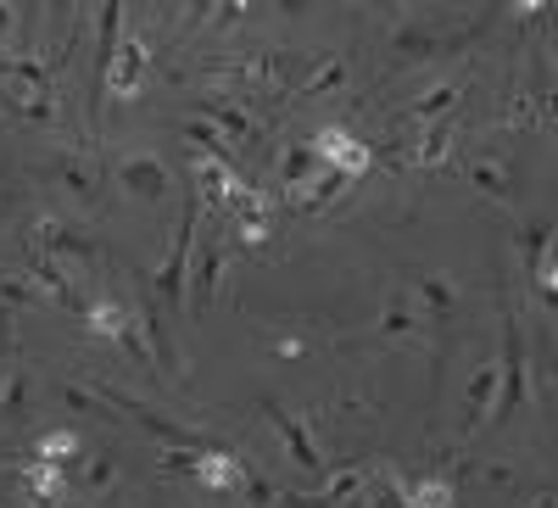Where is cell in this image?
<instances>
[{
    "mask_svg": "<svg viewBox=\"0 0 558 508\" xmlns=\"http://www.w3.org/2000/svg\"><path fill=\"white\" fill-rule=\"evenodd\" d=\"M0 107L28 123H51L57 118V89L34 57H0Z\"/></svg>",
    "mask_w": 558,
    "mask_h": 508,
    "instance_id": "6da1fadb",
    "label": "cell"
},
{
    "mask_svg": "<svg viewBox=\"0 0 558 508\" xmlns=\"http://www.w3.org/2000/svg\"><path fill=\"white\" fill-rule=\"evenodd\" d=\"M302 68V57H279V51H252V57H229L218 73L223 84H241L246 96H274L286 101L291 96V73Z\"/></svg>",
    "mask_w": 558,
    "mask_h": 508,
    "instance_id": "7a4b0ae2",
    "label": "cell"
},
{
    "mask_svg": "<svg viewBox=\"0 0 558 508\" xmlns=\"http://www.w3.org/2000/svg\"><path fill=\"white\" fill-rule=\"evenodd\" d=\"M196 223H202V202L191 196L179 213V229H173V246L162 257V268L151 274V297L162 307H179L184 302V286H191V241H196Z\"/></svg>",
    "mask_w": 558,
    "mask_h": 508,
    "instance_id": "3957f363",
    "label": "cell"
},
{
    "mask_svg": "<svg viewBox=\"0 0 558 508\" xmlns=\"http://www.w3.org/2000/svg\"><path fill=\"white\" fill-rule=\"evenodd\" d=\"M531 397V380H525V341H520V325L502 318V358H497V397H492V413L486 420L502 425L508 413Z\"/></svg>",
    "mask_w": 558,
    "mask_h": 508,
    "instance_id": "277c9868",
    "label": "cell"
},
{
    "mask_svg": "<svg viewBox=\"0 0 558 508\" xmlns=\"http://www.w3.org/2000/svg\"><path fill=\"white\" fill-rule=\"evenodd\" d=\"M307 152L318 157V168H336V173H347V179H363L368 168H375V152H368L347 123H324L313 141H307Z\"/></svg>",
    "mask_w": 558,
    "mask_h": 508,
    "instance_id": "5b68a950",
    "label": "cell"
},
{
    "mask_svg": "<svg viewBox=\"0 0 558 508\" xmlns=\"http://www.w3.org/2000/svg\"><path fill=\"white\" fill-rule=\"evenodd\" d=\"M246 191H252V184L235 173V162H223V157H196V162H191V196H196V202H213V207L229 213Z\"/></svg>",
    "mask_w": 558,
    "mask_h": 508,
    "instance_id": "8992f818",
    "label": "cell"
},
{
    "mask_svg": "<svg viewBox=\"0 0 558 508\" xmlns=\"http://www.w3.org/2000/svg\"><path fill=\"white\" fill-rule=\"evenodd\" d=\"M146 62H151V45L140 39V34H123L118 39V57H112V68H107V96H118V101H129L140 84H146Z\"/></svg>",
    "mask_w": 558,
    "mask_h": 508,
    "instance_id": "52a82bcc",
    "label": "cell"
},
{
    "mask_svg": "<svg viewBox=\"0 0 558 508\" xmlns=\"http://www.w3.org/2000/svg\"><path fill=\"white\" fill-rule=\"evenodd\" d=\"M196 118H202V123H213V129L223 134V141L235 146V152H252V146H263V129H257V123H252V118H246L235 101H223V96H207V101L196 107Z\"/></svg>",
    "mask_w": 558,
    "mask_h": 508,
    "instance_id": "ba28073f",
    "label": "cell"
},
{
    "mask_svg": "<svg viewBox=\"0 0 558 508\" xmlns=\"http://www.w3.org/2000/svg\"><path fill=\"white\" fill-rule=\"evenodd\" d=\"M96 397L101 402H112L118 413H129V420L140 425V431H151V436H162L168 447H202V436L196 431H179L173 420H162V413H151V408H140V402H129L123 391H112V386H96Z\"/></svg>",
    "mask_w": 558,
    "mask_h": 508,
    "instance_id": "9c48e42d",
    "label": "cell"
},
{
    "mask_svg": "<svg viewBox=\"0 0 558 508\" xmlns=\"http://www.w3.org/2000/svg\"><path fill=\"white\" fill-rule=\"evenodd\" d=\"M246 475H252V464H246V458H235V452H223V447H207V452L196 458V481H202L207 492H218V497L246 492Z\"/></svg>",
    "mask_w": 558,
    "mask_h": 508,
    "instance_id": "30bf717a",
    "label": "cell"
},
{
    "mask_svg": "<svg viewBox=\"0 0 558 508\" xmlns=\"http://www.w3.org/2000/svg\"><path fill=\"white\" fill-rule=\"evenodd\" d=\"M23 497L34 508H62L68 503V470L62 464H45V458L23 464Z\"/></svg>",
    "mask_w": 558,
    "mask_h": 508,
    "instance_id": "8fae6325",
    "label": "cell"
},
{
    "mask_svg": "<svg viewBox=\"0 0 558 508\" xmlns=\"http://www.w3.org/2000/svg\"><path fill=\"white\" fill-rule=\"evenodd\" d=\"M263 413L274 420V431L286 436V447H291V458H296L302 470H313V475H324V470H330V464L318 458V447H313V436H307V425H302V420H291V413L279 408V402H263Z\"/></svg>",
    "mask_w": 558,
    "mask_h": 508,
    "instance_id": "7c38bea8",
    "label": "cell"
},
{
    "mask_svg": "<svg viewBox=\"0 0 558 508\" xmlns=\"http://www.w3.org/2000/svg\"><path fill=\"white\" fill-rule=\"evenodd\" d=\"M223 257H229V246H223V235H213V241H202V257H196V291H191V307L196 313H207L213 302H218V280H223Z\"/></svg>",
    "mask_w": 558,
    "mask_h": 508,
    "instance_id": "4fadbf2b",
    "label": "cell"
},
{
    "mask_svg": "<svg viewBox=\"0 0 558 508\" xmlns=\"http://www.w3.org/2000/svg\"><path fill=\"white\" fill-rule=\"evenodd\" d=\"M28 246H39V252H73V257H96V241H89L84 229L62 223V218H39V223H34V235H28Z\"/></svg>",
    "mask_w": 558,
    "mask_h": 508,
    "instance_id": "5bb4252c",
    "label": "cell"
},
{
    "mask_svg": "<svg viewBox=\"0 0 558 508\" xmlns=\"http://www.w3.org/2000/svg\"><path fill=\"white\" fill-rule=\"evenodd\" d=\"M168 184H173V173H168L157 157H129V162H123V191L140 196V202L168 196Z\"/></svg>",
    "mask_w": 558,
    "mask_h": 508,
    "instance_id": "9a60e30c",
    "label": "cell"
},
{
    "mask_svg": "<svg viewBox=\"0 0 558 508\" xmlns=\"http://www.w3.org/2000/svg\"><path fill=\"white\" fill-rule=\"evenodd\" d=\"M129 325H134V307L118 302V297H101V302H89V307H84V330H89V336H101V341H118Z\"/></svg>",
    "mask_w": 558,
    "mask_h": 508,
    "instance_id": "2e32d148",
    "label": "cell"
},
{
    "mask_svg": "<svg viewBox=\"0 0 558 508\" xmlns=\"http://www.w3.org/2000/svg\"><path fill=\"white\" fill-rule=\"evenodd\" d=\"M229 213H235V241L241 246H268V196L246 191Z\"/></svg>",
    "mask_w": 558,
    "mask_h": 508,
    "instance_id": "e0dca14e",
    "label": "cell"
},
{
    "mask_svg": "<svg viewBox=\"0 0 558 508\" xmlns=\"http://www.w3.org/2000/svg\"><path fill=\"white\" fill-rule=\"evenodd\" d=\"M347 184H352L347 173L324 168L318 179H307V184H302V191H291V207H302V213H318V207H330V202H336V196L347 191Z\"/></svg>",
    "mask_w": 558,
    "mask_h": 508,
    "instance_id": "ac0fdd59",
    "label": "cell"
},
{
    "mask_svg": "<svg viewBox=\"0 0 558 508\" xmlns=\"http://www.w3.org/2000/svg\"><path fill=\"white\" fill-rule=\"evenodd\" d=\"M492 397H497V363H481L475 375H470V391H463V408H470V420L463 425H486V413H492Z\"/></svg>",
    "mask_w": 558,
    "mask_h": 508,
    "instance_id": "d6986e66",
    "label": "cell"
},
{
    "mask_svg": "<svg viewBox=\"0 0 558 508\" xmlns=\"http://www.w3.org/2000/svg\"><path fill=\"white\" fill-rule=\"evenodd\" d=\"M357 486H363V470H357V464H347V470H336V475H330V486H324L318 497H286V508H336V503H347Z\"/></svg>",
    "mask_w": 558,
    "mask_h": 508,
    "instance_id": "ffe728a7",
    "label": "cell"
},
{
    "mask_svg": "<svg viewBox=\"0 0 558 508\" xmlns=\"http://www.w3.org/2000/svg\"><path fill=\"white\" fill-rule=\"evenodd\" d=\"M134 318H140V336H146V352H151V363H157V375H168V368H173V347H168V330H162L157 302H146Z\"/></svg>",
    "mask_w": 558,
    "mask_h": 508,
    "instance_id": "44dd1931",
    "label": "cell"
},
{
    "mask_svg": "<svg viewBox=\"0 0 558 508\" xmlns=\"http://www.w3.org/2000/svg\"><path fill=\"white\" fill-rule=\"evenodd\" d=\"M452 503H458V492L447 475H425V481L402 486V508H452Z\"/></svg>",
    "mask_w": 558,
    "mask_h": 508,
    "instance_id": "7402d4cb",
    "label": "cell"
},
{
    "mask_svg": "<svg viewBox=\"0 0 558 508\" xmlns=\"http://www.w3.org/2000/svg\"><path fill=\"white\" fill-rule=\"evenodd\" d=\"M452 107H458V84H436L430 96H418V101L408 107V123H425V129H430V123H447Z\"/></svg>",
    "mask_w": 558,
    "mask_h": 508,
    "instance_id": "603a6c76",
    "label": "cell"
},
{
    "mask_svg": "<svg viewBox=\"0 0 558 508\" xmlns=\"http://www.w3.org/2000/svg\"><path fill=\"white\" fill-rule=\"evenodd\" d=\"M452 157V129L447 123H430L425 134H418V146L408 152V162H418V168H441Z\"/></svg>",
    "mask_w": 558,
    "mask_h": 508,
    "instance_id": "cb8c5ba5",
    "label": "cell"
},
{
    "mask_svg": "<svg viewBox=\"0 0 558 508\" xmlns=\"http://www.w3.org/2000/svg\"><path fill=\"white\" fill-rule=\"evenodd\" d=\"M78 452H84V436H78V431H68V425H62V431H45V436H39V447H34V458H45V464H62V470L73 464Z\"/></svg>",
    "mask_w": 558,
    "mask_h": 508,
    "instance_id": "d4e9b609",
    "label": "cell"
},
{
    "mask_svg": "<svg viewBox=\"0 0 558 508\" xmlns=\"http://www.w3.org/2000/svg\"><path fill=\"white\" fill-rule=\"evenodd\" d=\"M28 268L39 274V286L45 291H51V302H68L73 307V280H68V274L51 263V252H39V246H28Z\"/></svg>",
    "mask_w": 558,
    "mask_h": 508,
    "instance_id": "484cf974",
    "label": "cell"
},
{
    "mask_svg": "<svg viewBox=\"0 0 558 508\" xmlns=\"http://www.w3.org/2000/svg\"><path fill=\"white\" fill-rule=\"evenodd\" d=\"M470 184H475V191H486L492 202H508V196H514V184H508V168L492 162V157H475V162H470Z\"/></svg>",
    "mask_w": 558,
    "mask_h": 508,
    "instance_id": "4316f807",
    "label": "cell"
},
{
    "mask_svg": "<svg viewBox=\"0 0 558 508\" xmlns=\"http://www.w3.org/2000/svg\"><path fill=\"white\" fill-rule=\"evenodd\" d=\"M57 179L68 184L78 202H96V196H101V173H96V168H84L78 157H62V162H57Z\"/></svg>",
    "mask_w": 558,
    "mask_h": 508,
    "instance_id": "83f0119b",
    "label": "cell"
},
{
    "mask_svg": "<svg viewBox=\"0 0 558 508\" xmlns=\"http://www.w3.org/2000/svg\"><path fill=\"white\" fill-rule=\"evenodd\" d=\"M380 330H386V336H418V330H425V313H418L408 297H391V302H386V318H380Z\"/></svg>",
    "mask_w": 558,
    "mask_h": 508,
    "instance_id": "f1b7e54d",
    "label": "cell"
},
{
    "mask_svg": "<svg viewBox=\"0 0 558 508\" xmlns=\"http://www.w3.org/2000/svg\"><path fill=\"white\" fill-rule=\"evenodd\" d=\"M313 173H318V157L307 146H286V157H279V179H286V191H302Z\"/></svg>",
    "mask_w": 558,
    "mask_h": 508,
    "instance_id": "f546056e",
    "label": "cell"
},
{
    "mask_svg": "<svg viewBox=\"0 0 558 508\" xmlns=\"http://www.w3.org/2000/svg\"><path fill=\"white\" fill-rule=\"evenodd\" d=\"M184 134H191V141L202 146V157H223V162H235V146H229V141H223V134H218L213 123L191 118V123H184Z\"/></svg>",
    "mask_w": 558,
    "mask_h": 508,
    "instance_id": "4dcf8cb0",
    "label": "cell"
},
{
    "mask_svg": "<svg viewBox=\"0 0 558 508\" xmlns=\"http://www.w3.org/2000/svg\"><path fill=\"white\" fill-rule=\"evenodd\" d=\"M336 84H347V62L324 57V68H318V73H307V78L296 84V96H324V89H336Z\"/></svg>",
    "mask_w": 558,
    "mask_h": 508,
    "instance_id": "1f68e13d",
    "label": "cell"
},
{
    "mask_svg": "<svg viewBox=\"0 0 558 508\" xmlns=\"http://www.w3.org/2000/svg\"><path fill=\"white\" fill-rule=\"evenodd\" d=\"M397 51H402L408 68H413V62L436 57V34H425V28H397Z\"/></svg>",
    "mask_w": 558,
    "mask_h": 508,
    "instance_id": "d6a6232c",
    "label": "cell"
},
{
    "mask_svg": "<svg viewBox=\"0 0 558 508\" xmlns=\"http://www.w3.org/2000/svg\"><path fill=\"white\" fill-rule=\"evenodd\" d=\"M418 297H425V307L430 313H452V280H441V274H425V280H418Z\"/></svg>",
    "mask_w": 558,
    "mask_h": 508,
    "instance_id": "836d02e7",
    "label": "cell"
},
{
    "mask_svg": "<svg viewBox=\"0 0 558 508\" xmlns=\"http://www.w3.org/2000/svg\"><path fill=\"white\" fill-rule=\"evenodd\" d=\"M502 123H514V129H536V123H547V107H542V101H531V96H514V101H508V112H502Z\"/></svg>",
    "mask_w": 558,
    "mask_h": 508,
    "instance_id": "e575fe53",
    "label": "cell"
},
{
    "mask_svg": "<svg viewBox=\"0 0 558 508\" xmlns=\"http://www.w3.org/2000/svg\"><path fill=\"white\" fill-rule=\"evenodd\" d=\"M23 402H28V375H12L7 397H0V420L17 425V420H23Z\"/></svg>",
    "mask_w": 558,
    "mask_h": 508,
    "instance_id": "d590c367",
    "label": "cell"
},
{
    "mask_svg": "<svg viewBox=\"0 0 558 508\" xmlns=\"http://www.w3.org/2000/svg\"><path fill=\"white\" fill-rule=\"evenodd\" d=\"M202 452H207V447H173V452H162L157 470H162V475H179V470L196 475V458H202Z\"/></svg>",
    "mask_w": 558,
    "mask_h": 508,
    "instance_id": "8d00e7d4",
    "label": "cell"
},
{
    "mask_svg": "<svg viewBox=\"0 0 558 508\" xmlns=\"http://www.w3.org/2000/svg\"><path fill=\"white\" fill-rule=\"evenodd\" d=\"M547 241H553V223H542V229H525V235H520V252H525V263H531V268L547 257Z\"/></svg>",
    "mask_w": 558,
    "mask_h": 508,
    "instance_id": "74e56055",
    "label": "cell"
},
{
    "mask_svg": "<svg viewBox=\"0 0 558 508\" xmlns=\"http://www.w3.org/2000/svg\"><path fill=\"white\" fill-rule=\"evenodd\" d=\"M0 302H12V307H45V291H28L23 280H0Z\"/></svg>",
    "mask_w": 558,
    "mask_h": 508,
    "instance_id": "f35d334b",
    "label": "cell"
},
{
    "mask_svg": "<svg viewBox=\"0 0 558 508\" xmlns=\"http://www.w3.org/2000/svg\"><path fill=\"white\" fill-rule=\"evenodd\" d=\"M107 486H112V464L96 458V470H89V492H107Z\"/></svg>",
    "mask_w": 558,
    "mask_h": 508,
    "instance_id": "ab89813d",
    "label": "cell"
},
{
    "mask_svg": "<svg viewBox=\"0 0 558 508\" xmlns=\"http://www.w3.org/2000/svg\"><path fill=\"white\" fill-rule=\"evenodd\" d=\"M246 497H252V508H268V481H257V475H246Z\"/></svg>",
    "mask_w": 558,
    "mask_h": 508,
    "instance_id": "60d3db41",
    "label": "cell"
},
{
    "mask_svg": "<svg viewBox=\"0 0 558 508\" xmlns=\"http://www.w3.org/2000/svg\"><path fill=\"white\" fill-rule=\"evenodd\" d=\"M274 358H302V341H296V336H279V341H274Z\"/></svg>",
    "mask_w": 558,
    "mask_h": 508,
    "instance_id": "b9f144b4",
    "label": "cell"
},
{
    "mask_svg": "<svg viewBox=\"0 0 558 508\" xmlns=\"http://www.w3.org/2000/svg\"><path fill=\"white\" fill-rule=\"evenodd\" d=\"M375 508H402V486H386V492H380V503H375Z\"/></svg>",
    "mask_w": 558,
    "mask_h": 508,
    "instance_id": "7bdbcfd3",
    "label": "cell"
},
{
    "mask_svg": "<svg viewBox=\"0 0 558 508\" xmlns=\"http://www.w3.org/2000/svg\"><path fill=\"white\" fill-rule=\"evenodd\" d=\"M12 28V7H0V34H7Z\"/></svg>",
    "mask_w": 558,
    "mask_h": 508,
    "instance_id": "ee69618b",
    "label": "cell"
},
{
    "mask_svg": "<svg viewBox=\"0 0 558 508\" xmlns=\"http://www.w3.org/2000/svg\"><path fill=\"white\" fill-rule=\"evenodd\" d=\"M531 508H553V497H542V503H531Z\"/></svg>",
    "mask_w": 558,
    "mask_h": 508,
    "instance_id": "f6af8a7d",
    "label": "cell"
}]
</instances>
